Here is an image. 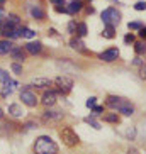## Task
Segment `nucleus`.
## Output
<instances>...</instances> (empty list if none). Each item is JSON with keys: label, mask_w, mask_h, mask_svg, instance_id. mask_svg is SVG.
Masks as SVG:
<instances>
[{"label": "nucleus", "mask_w": 146, "mask_h": 154, "mask_svg": "<svg viewBox=\"0 0 146 154\" xmlns=\"http://www.w3.org/2000/svg\"><path fill=\"white\" fill-rule=\"evenodd\" d=\"M34 152L36 154H58V146L49 136L37 137L34 142Z\"/></svg>", "instance_id": "obj_1"}, {"label": "nucleus", "mask_w": 146, "mask_h": 154, "mask_svg": "<svg viewBox=\"0 0 146 154\" xmlns=\"http://www.w3.org/2000/svg\"><path fill=\"white\" fill-rule=\"evenodd\" d=\"M102 20H104L105 26H117L119 20H121V14L117 12V9H114V7H109V9H105L104 12H102Z\"/></svg>", "instance_id": "obj_2"}, {"label": "nucleus", "mask_w": 146, "mask_h": 154, "mask_svg": "<svg viewBox=\"0 0 146 154\" xmlns=\"http://www.w3.org/2000/svg\"><path fill=\"white\" fill-rule=\"evenodd\" d=\"M59 137H61V140H63L65 144L68 146V147H73V146H77L78 144V136H77V132L73 131L71 127H65L63 131L59 132Z\"/></svg>", "instance_id": "obj_3"}, {"label": "nucleus", "mask_w": 146, "mask_h": 154, "mask_svg": "<svg viewBox=\"0 0 146 154\" xmlns=\"http://www.w3.org/2000/svg\"><path fill=\"white\" fill-rule=\"evenodd\" d=\"M56 86H58V90L61 91V93H68L70 90H71L73 86V80L70 76H65V75H61V76H58L55 80Z\"/></svg>", "instance_id": "obj_4"}, {"label": "nucleus", "mask_w": 146, "mask_h": 154, "mask_svg": "<svg viewBox=\"0 0 146 154\" xmlns=\"http://www.w3.org/2000/svg\"><path fill=\"white\" fill-rule=\"evenodd\" d=\"M21 100H22V103L27 105V107H36V103H37L36 95H34L29 88H24V90L21 91Z\"/></svg>", "instance_id": "obj_5"}, {"label": "nucleus", "mask_w": 146, "mask_h": 154, "mask_svg": "<svg viewBox=\"0 0 146 154\" xmlns=\"http://www.w3.org/2000/svg\"><path fill=\"white\" fill-rule=\"evenodd\" d=\"M119 56V49L117 48H110V49H105L104 53H100L99 54V59H102V61H105V63H112V61H116Z\"/></svg>", "instance_id": "obj_6"}, {"label": "nucleus", "mask_w": 146, "mask_h": 154, "mask_svg": "<svg viewBox=\"0 0 146 154\" xmlns=\"http://www.w3.org/2000/svg\"><path fill=\"white\" fill-rule=\"evenodd\" d=\"M43 119H44L46 122H56V120L63 119V112H59V110H46Z\"/></svg>", "instance_id": "obj_7"}, {"label": "nucleus", "mask_w": 146, "mask_h": 154, "mask_svg": "<svg viewBox=\"0 0 146 154\" xmlns=\"http://www.w3.org/2000/svg\"><path fill=\"white\" fill-rule=\"evenodd\" d=\"M58 68L63 69V73H77L78 71L77 66H75L73 63H70L68 59H59L58 61Z\"/></svg>", "instance_id": "obj_8"}, {"label": "nucleus", "mask_w": 146, "mask_h": 154, "mask_svg": "<svg viewBox=\"0 0 146 154\" xmlns=\"http://www.w3.org/2000/svg\"><path fill=\"white\" fill-rule=\"evenodd\" d=\"M15 86H19L17 82H14V80H7V82H4V88H2V97H9L12 95V91H14Z\"/></svg>", "instance_id": "obj_9"}, {"label": "nucleus", "mask_w": 146, "mask_h": 154, "mask_svg": "<svg viewBox=\"0 0 146 154\" xmlns=\"http://www.w3.org/2000/svg\"><path fill=\"white\" fill-rule=\"evenodd\" d=\"M24 49L27 51L29 54H37V53H41L43 44L39 41H32V42H27V44L24 46Z\"/></svg>", "instance_id": "obj_10"}, {"label": "nucleus", "mask_w": 146, "mask_h": 154, "mask_svg": "<svg viewBox=\"0 0 146 154\" xmlns=\"http://www.w3.org/2000/svg\"><path fill=\"white\" fill-rule=\"evenodd\" d=\"M43 105H46V107H51V105H55L56 102V91L49 90V91H44V95H43Z\"/></svg>", "instance_id": "obj_11"}, {"label": "nucleus", "mask_w": 146, "mask_h": 154, "mask_svg": "<svg viewBox=\"0 0 146 154\" xmlns=\"http://www.w3.org/2000/svg\"><path fill=\"white\" fill-rule=\"evenodd\" d=\"M117 110H119V113H122V115H126V117H131L132 113H134V107H132L129 102H126V100H124L122 103L119 105Z\"/></svg>", "instance_id": "obj_12"}, {"label": "nucleus", "mask_w": 146, "mask_h": 154, "mask_svg": "<svg viewBox=\"0 0 146 154\" xmlns=\"http://www.w3.org/2000/svg\"><path fill=\"white\" fill-rule=\"evenodd\" d=\"M21 31L22 29H17V27H10V29H4L2 31V34H4L7 39H15V37L21 36Z\"/></svg>", "instance_id": "obj_13"}, {"label": "nucleus", "mask_w": 146, "mask_h": 154, "mask_svg": "<svg viewBox=\"0 0 146 154\" xmlns=\"http://www.w3.org/2000/svg\"><path fill=\"white\" fill-rule=\"evenodd\" d=\"M10 56H12V59H15V61H24V59H26V53L22 51V48H12Z\"/></svg>", "instance_id": "obj_14"}, {"label": "nucleus", "mask_w": 146, "mask_h": 154, "mask_svg": "<svg viewBox=\"0 0 146 154\" xmlns=\"http://www.w3.org/2000/svg\"><path fill=\"white\" fill-rule=\"evenodd\" d=\"M51 80L49 78H34L31 83V86H36V88H44V86H49Z\"/></svg>", "instance_id": "obj_15"}, {"label": "nucleus", "mask_w": 146, "mask_h": 154, "mask_svg": "<svg viewBox=\"0 0 146 154\" xmlns=\"http://www.w3.org/2000/svg\"><path fill=\"white\" fill-rule=\"evenodd\" d=\"M124 102V98H119V97H114V95H110L109 98H107V107H110V109H114L117 110L119 109V105Z\"/></svg>", "instance_id": "obj_16"}, {"label": "nucleus", "mask_w": 146, "mask_h": 154, "mask_svg": "<svg viewBox=\"0 0 146 154\" xmlns=\"http://www.w3.org/2000/svg\"><path fill=\"white\" fill-rule=\"evenodd\" d=\"M12 48H14V44H12L9 39L0 41V54H7V53H10V51H12Z\"/></svg>", "instance_id": "obj_17"}, {"label": "nucleus", "mask_w": 146, "mask_h": 154, "mask_svg": "<svg viewBox=\"0 0 146 154\" xmlns=\"http://www.w3.org/2000/svg\"><path fill=\"white\" fill-rule=\"evenodd\" d=\"M9 113L12 115V117H22V109H21V105H17V103H12V105H9Z\"/></svg>", "instance_id": "obj_18"}, {"label": "nucleus", "mask_w": 146, "mask_h": 154, "mask_svg": "<svg viewBox=\"0 0 146 154\" xmlns=\"http://www.w3.org/2000/svg\"><path fill=\"white\" fill-rule=\"evenodd\" d=\"M82 7H83V4L80 2V0H73L71 4H70V7L66 10H68L70 14H77L78 10H82Z\"/></svg>", "instance_id": "obj_19"}, {"label": "nucleus", "mask_w": 146, "mask_h": 154, "mask_svg": "<svg viewBox=\"0 0 146 154\" xmlns=\"http://www.w3.org/2000/svg\"><path fill=\"white\" fill-rule=\"evenodd\" d=\"M70 46H71L73 49H77V51H83V53H87V51L83 49V42L80 37H73L71 41H70Z\"/></svg>", "instance_id": "obj_20"}, {"label": "nucleus", "mask_w": 146, "mask_h": 154, "mask_svg": "<svg viewBox=\"0 0 146 154\" xmlns=\"http://www.w3.org/2000/svg\"><path fill=\"white\" fill-rule=\"evenodd\" d=\"M75 32H77L78 37H85V36H87V24H83V22L77 24V29H75Z\"/></svg>", "instance_id": "obj_21"}, {"label": "nucleus", "mask_w": 146, "mask_h": 154, "mask_svg": "<svg viewBox=\"0 0 146 154\" xmlns=\"http://www.w3.org/2000/svg\"><path fill=\"white\" fill-rule=\"evenodd\" d=\"M31 15L34 19H39V20H41V19H44V12H43V9H41V7H37V5L31 9Z\"/></svg>", "instance_id": "obj_22"}, {"label": "nucleus", "mask_w": 146, "mask_h": 154, "mask_svg": "<svg viewBox=\"0 0 146 154\" xmlns=\"http://www.w3.org/2000/svg\"><path fill=\"white\" fill-rule=\"evenodd\" d=\"M102 34H104V37H107V39H112V37L116 36V27L114 26H105Z\"/></svg>", "instance_id": "obj_23"}, {"label": "nucleus", "mask_w": 146, "mask_h": 154, "mask_svg": "<svg viewBox=\"0 0 146 154\" xmlns=\"http://www.w3.org/2000/svg\"><path fill=\"white\" fill-rule=\"evenodd\" d=\"M21 36H22V37H27V39H32V37H36V32L32 31V29H29V27H22V31H21Z\"/></svg>", "instance_id": "obj_24"}, {"label": "nucleus", "mask_w": 146, "mask_h": 154, "mask_svg": "<svg viewBox=\"0 0 146 154\" xmlns=\"http://www.w3.org/2000/svg\"><path fill=\"white\" fill-rule=\"evenodd\" d=\"M104 120L109 124H117L119 122V115L117 113H107V115H104Z\"/></svg>", "instance_id": "obj_25"}, {"label": "nucleus", "mask_w": 146, "mask_h": 154, "mask_svg": "<svg viewBox=\"0 0 146 154\" xmlns=\"http://www.w3.org/2000/svg\"><path fill=\"white\" fill-rule=\"evenodd\" d=\"M134 51H136V54H144L146 53V44L144 42H136V44H134Z\"/></svg>", "instance_id": "obj_26"}, {"label": "nucleus", "mask_w": 146, "mask_h": 154, "mask_svg": "<svg viewBox=\"0 0 146 154\" xmlns=\"http://www.w3.org/2000/svg\"><path fill=\"white\" fill-rule=\"evenodd\" d=\"M85 122H87L88 125H92L94 129H97V131L100 129V124L97 122V120H94V117H87V119H85Z\"/></svg>", "instance_id": "obj_27"}, {"label": "nucleus", "mask_w": 146, "mask_h": 154, "mask_svg": "<svg viewBox=\"0 0 146 154\" xmlns=\"http://www.w3.org/2000/svg\"><path fill=\"white\" fill-rule=\"evenodd\" d=\"M126 137H128L129 140H132L134 137H136V129H134V127H129L128 132H126Z\"/></svg>", "instance_id": "obj_28"}, {"label": "nucleus", "mask_w": 146, "mask_h": 154, "mask_svg": "<svg viewBox=\"0 0 146 154\" xmlns=\"http://www.w3.org/2000/svg\"><path fill=\"white\" fill-rule=\"evenodd\" d=\"M10 68H12V71H14L15 75H22V66H21L19 63H12Z\"/></svg>", "instance_id": "obj_29"}, {"label": "nucleus", "mask_w": 146, "mask_h": 154, "mask_svg": "<svg viewBox=\"0 0 146 154\" xmlns=\"http://www.w3.org/2000/svg\"><path fill=\"white\" fill-rule=\"evenodd\" d=\"M9 78H10V76H9V73L5 71V69H2V68H0V82L4 83V82H7Z\"/></svg>", "instance_id": "obj_30"}, {"label": "nucleus", "mask_w": 146, "mask_h": 154, "mask_svg": "<svg viewBox=\"0 0 146 154\" xmlns=\"http://www.w3.org/2000/svg\"><path fill=\"white\" fill-rule=\"evenodd\" d=\"M128 27L132 29V31H136V29H141V27H143V24H141V22H129Z\"/></svg>", "instance_id": "obj_31"}, {"label": "nucleus", "mask_w": 146, "mask_h": 154, "mask_svg": "<svg viewBox=\"0 0 146 154\" xmlns=\"http://www.w3.org/2000/svg\"><path fill=\"white\" fill-rule=\"evenodd\" d=\"M134 9L136 10H146V2H136V5H134Z\"/></svg>", "instance_id": "obj_32"}, {"label": "nucleus", "mask_w": 146, "mask_h": 154, "mask_svg": "<svg viewBox=\"0 0 146 154\" xmlns=\"http://www.w3.org/2000/svg\"><path fill=\"white\" fill-rule=\"evenodd\" d=\"M95 97H90V98H88L87 100V103H85V105H87V107H88V109H92V107H95Z\"/></svg>", "instance_id": "obj_33"}, {"label": "nucleus", "mask_w": 146, "mask_h": 154, "mask_svg": "<svg viewBox=\"0 0 146 154\" xmlns=\"http://www.w3.org/2000/svg\"><path fill=\"white\" fill-rule=\"evenodd\" d=\"M92 112H94V115H99V113H102L104 112V107H92Z\"/></svg>", "instance_id": "obj_34"}, {"label": "nucleus", "mask_w": 146, "mask_h": 154, "mask_svg": "<svg viewBox=\"0 0 146 154\" xmlns=\"http://www.w3.org/2000/svg\"><path fill=\"white\" fill-rule=\"evenodd\" d=\"M124 42H128V44L134 42V36H132V34H126V36H124Z\"/></svg>", "instance_id": "obj_35"}, {"label": "nucleus", "mask_w": 146, "mask_h": 154, "mask_svg": "<svg viewBox=\"0 0 146 154\" xmlns=\"http://www.w3.org/2000/svg\"><path fill=\"white\" fill-rule=\"evenodd\" d=\"M75 29H77V24H75V22H70V24H68V32H75Z\"/></svg>", "instance_id": "obj_36"}, {"label": "nucleus", "mask_w": 146, "mask_h": 154, "mask_svg": "<svg viewBox=\"0 0 146 154\" xmlns=\"http://www.w3.org/2000/svg\"><path fill=\"white\" fill-rule=\"evenodd\" d=\"M139 76H141L143 80H146V64H143V68H141V73H139Z\"/></svg>", "instance_id": "obj_37"}, {"label": "nucleus", "mask_w": 146, "mask_h": 154, "mask_svg": "<svg viewBox=\"0 0 146 154\" xmlns=\"http://www.w3.org/2000/svg\"><path fill=\"white\" fill-rule=\"evenodd\" d=\"M132 63L136 64V66H141V64H143V61L139 59V54H138V58H134V61H132Z\"/></svg>", "instance_id": "obj_38"}, {"label": "nucleus", "mask_w": 146, "mask_h": 154, "mask_svg": "<svg viewBox=\"0 0 146 154\" xmlns=\"http://www.w3.org/2000/svg\"><path fill=\"white\" fill-rule=\"evenodd\" d=\"M139 36H141L143 39H146V27H141V29H139Z\"/></svg>", "instance_id": "obj_39"}, {"label": "nucleus", "mask_w": 146, "mask_h": 154, "mask_svg": "<svg viewBox=\"0 0 146 154\" xmlns=\"http://www.w3.org/2000/svg\"><path fill=\"white\" fill-rule=\"evenodd\" d=\"M128 154H139V151L134 149V147H129V149H128Z\"/></svg>", "instance_id": "obj_40"}, {"label": "nucleus", "mask_w": 146, "mask_h": 154, "mask_svg": "<svg viewBox=\"0 0 146 154\" xmlns=\"http://www.w3.org/2000/svg\"><path fill=\"white\" fill-rule=\"evenodd\" d=\"M51 4H56V5H65V0H51Z\"/></svg>", "instance_id": "obj_41"}, {"label": "nucleus", "mask_w": 146, "mask_h": 154, "mask_svg": "<svg viewBox=\"0 0 146 154\" xmlns=\"http://www.w3.org/2000/svg\"><path fill=\"white\" fill-rule=\"evenodd\" d=\"M56 12H68V10L65 9V7H59L58 5V7H56Z\"/></svg>", "instance_id": "obj_42"}, {"label": "nucleus", "mask_w": 146, "mask_h": 154, "mask_svg": "<svg viewBox=\"0 0 146 154\" xmlns=\"http://www.w3.org/2000/svg\"><path fill=\"white\" fill-rule=\"evenodd\" d=\"M143 136H144V139H146V122H144V125H143Z\"/></svg>", "instance_id": "obj_43"}, {"label": "nucleus", "mask_w": 146, "mask_h": 154, "mask_svg": "<svg viewBox=\"0 0 146 154\" xmlns=\"http://www.w3.org/2000/svg\"><path fill=\"white\" fill-rule=\"evenodd\" d=\"M4 27V20H0V29Z\"/></svg>", "instance_id": "obj_44"}, {"label": "nucleus", "mask_w": 146, "mask_h": 154, "mask_svg": "<svg viewBox=\"0 0 146 154\" xmlns=\"http://www.w3.org/2000/svg\"><path fill=\"white\" fill-rule=\"evenodd\" d=\"M4 4H5V0H0V7H2Z\"/></svg>", "instance_id": "obj_45"}, {"label": "nucleus", "mask_w": 146, "mask_h": 154, "mask_svg": "<svg viewBox=\"0 0 146 154\" xmlns=\"http://www.w3.org/2000/svg\"><path fill=\"white\" fill-rule=\"evenodd\" d=\"M4 117V112H2V109H0V119Z\"/></svg>", "instance_id": "obj_46"}]
</instances>
